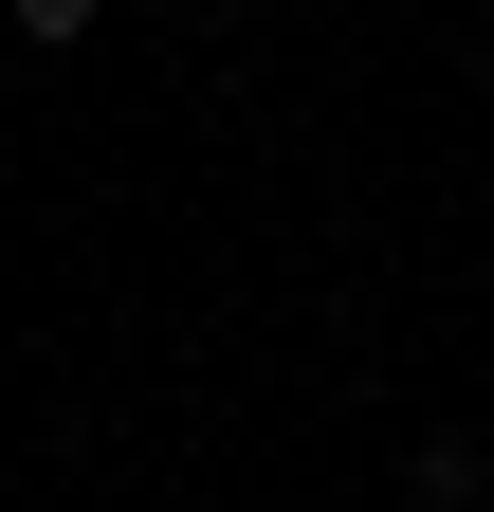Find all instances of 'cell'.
Wrapping results in <instances>:
<instances>
[{
  "instance_id": "1",
  "label": "cell",
  "mask_w": 494,
  "mask_h": 512,
  "mask_svg": "<svg viewBox=\"0 0 494 512\" xmlns=\"http://www.w3.org/2000/svg\"><path fill=\"white\" fill-rule=\"evenodd\" d=\"M421 494H440V512H494V458H476V439H421V458H403Z\"/></svg>"
},
{
  "instance_id": "2",
  "label": "cell",
  "mask_w": 494,
  "mask_h": 512,
  "mask_svg": "<svg viewBox=\"0 0 494 512\" xmlns=\"http://www.w3.org/2000/svg\"><path fill=\"white\" fill-rule=\"evenodd\" d=\"M0 19H19V37H37V55H74V37H92V19H110V0H0Z\"/></svg>"
}]
</instances>
